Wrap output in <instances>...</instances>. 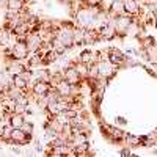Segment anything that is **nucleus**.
Returning <instances> with one entry per match:
<instances>
[{
  "mask_svg": "<svg viewBox=\"0 0 157 157\" xmlns=\"http://www.w3.org/2000/svg\"><path fill=\"white\" fill-rule=\"evenodd\" d=\"M74 29H75L74 25H71L68 22L58 25V29H57V38L68 49H71L74 46Z\"/></svg>",
  "mask_w": 157,
  "mask_h": 157,
  "instance_id": "1",
  "label": "nucleus"
},
{
  "mask_svg": "<svg viewBox=\"0 0 157 157\" xmlns=\"http://www.w3.org/2000/svg\"><path fill=\"white\" fill-rule=\"evenodd\" d=\"M112 24L115 25L116 35L124 36V35L130 30V27H132V24H134V17H132V16H129V14L115 16V17L112 19Z\"/></svg>",
  "mask_w": 157,
  "mask_h": 157,
  "instance_id": "2",
  "label": "nucleus"
},
{
  "mask_svg": "<svg viewBox=\"0 0 157 157\" xmlns=\"http://www.w3.org/2000/svg\"><path fill=\"white\" fill-rule=\"evenodd\" d=\"M116 68H118V66H115V64H113L110 60H101V61H98L99 77H104V78H107V80H109L110 77L115 75Z\"/></svg>",
  "mask_w": 157,
  "mask_h": 157,
  "instance_id": "3",
  "label": "nucleus"
},
{
  "mask_svg": "<svg viewBox=\"0 0 157 157\" xmlns=\"http://www.w3.org/2000/svg\"><path fill=\"white\" fill-rule=\"evenodd\" d=\"M25 43H27L29 50H30V54H32V52H38L39 49H41L44 39H43L41 35L35 30V32H30V33L27 35V38H25Z\"/></svg>",
  "mask_w": 157,
  "mask_h": 157,
  "instance_id": "4",
  "label": "nucleus"
},
{
  "mask_svg": "<svg viewBox=\"0 0 157 157\" xmlns=\"http://www.w3.org/2000/svg\"><path fill=\"white\" fill-rule=\"evenodd\" d=\"M13 49V57L17 58V60H25L29 58L30 55V50H29V46L24 39H17V43L11 47Z\"/></svg>",
  "mask_w": 157,
  "mask_h": 157,
  "instance_id": "5",
  "label": "nucleus"
},
{
  "mask_svg": "<svg viewBox=\"0 0 157 157\" xmlns=\"http://www.w3.org/2000/svg\"><path fill=\"white\" fill-rule=\"evenodd\" d=\"M63 77L66 78L71 85H80L82 80H83V78L80 77V74L75 71V68L72 66V64H69V66H66V68L63 69Z\"/></svg>",
  "mask_w": 157,
  "mask_h": 157,
  "instance_id": "6",
  "label": "nucleus"
},
{
  "mask_svg": "<svg viewBox=\"0 0 157 157\" xmlns=\"http://www.w3.org/2000/svg\"><path fill=\"white\" fill-rule=\"evenodd\" d=\"M109 60L115 64V66H118V68H120V66H124V64L127 63L126 55L123 54L120 49H115V47L109 49Z\"/></svg>",
  "mask_w": 157,
  "mask_h": 157,
  "instance_id": "7",
  "label": "nucleus"
},
{
  "mask_svg": "<svg viewBox=\"0 0 157 157\" xmlns=\"http://www.w3.org/2000/svg\"><path fill=\"white\" fill-rule=\"evenodd\" d=\"M30 141V135H27L21 127H14L11 132V143L13 145H27Z\"/></svg>",
  "mask_w": 157,
  "mask_h": 157,
  "instance_id": "8",
  "label": "nucleus"
},
{
  "mask_svg": "<svg viewBox=\"0 0 157 157\" xmlns=\"http://www.w3.org/2000/svg\"><path fill=\"white\" fill-rule=\"evenodd\" d=\"M101 129H102V132H105L107 137H109L110 140H113V141H123V138H124V135H126L121 129L113 127V126H105V124H102Z\"/></svg>",
  "mask_w": 157,
  "mask_h": 157,
  "instance_id": "9",
  "label": "nucleus"
},
{
  "mask_svg": "<svg viewBox=\"0 0 157 157\" xmlns=\"http://www.w3.org/2000/svg\"><path fill=\"white\" fill-rule=\"evenodd\" d=\"M50 83L47 80H41V78H36L35 83H32V93L35 96H43V94H47L49 90H50Z\"/></svg>",
  "mask_w": 157,
  "mask_h": 157,
  "instance_id": "10",
  "label": "nucleus"
},
{
  "mask_svg": "<svg viewBox=\"0 0 157 157\" xmlns=\"http://www.w3.org/2000/svg\"><path fill=\"white\" fill-rule=\"evenodd\" d=\"M123 3H124L126 14L132 16V17H137L140 14V2L138 0H123Z\"/></svg>",
  "mask_w": 157,
  "mask_h": 157,
  "instance_id": "11",
  "label": "nucleus"
},
{
  "mask_svg": "<svg viewBox=\"0 0 157 157\" xmlns=\"http://www.w3.org/2000/svg\"><path fill=\"white\" fill-rule=\"evenodd\" d=\"M77 60H80L86 64H93V63H98L99 61V50L98 52H93V50H83L80 55H78Z\"/></svg>",
  "mask_w": 157,
  "mask_h": 157,
  "instance_id": "12",
  "label": "nucleus"
},
{
  "mask_svg": "<svg viewBox=\"0 0 157 157\" xmlns=\"http://www.w3.org/2000/svg\"><path fill=\"white\" fill-rule=\"evenodd\" d=\"M109 13H110V16H112V17H115V16H121V14H126L123 0H112L110 8H109Z\"/></svg>",
  "mask_w": 157,
  "mask_h": 157,
  "instance_id": "13",
  "label": "nucleus"
},
{
  "mask_svg": "<svg viewBox=\"0 0 157 157\" xmlns=\"http://www.w3.org/2000/svg\"><path fill=\"white\" fill-rule=\"evenodd\" d=\"M24 8H25V0H8L6 2V11L21 13Z\"/></svg>",
  "mask_w": 157,
  "mask_h": 157,
  "instance_id": "14",
  "label": "nucleus"
},
{
  "mask_svg": "<svg viewBox=\"0 0 157 157\" xmlns=\"http://www.w3.org/2000/svg\"><path fill=\"white\" fill-rule=\"evenodd\" d=\"M72 88H74V85H71L66 78H63V80L57 85V90H58L60 96H71L72 94Z\"/></svg>",
  "mask_w": 157,
  "mask_h": 157,
  "instance_id": "15",
  "label": "nucleus"
},
{
  "mask_svg": "<svg viewBox=\"0 0 157 157\" xmlns=\"http://www.w3.org/2000/svg\"><path fill=\"white\" fill-rule=\"evenodd\" d=\"M72 66L75 68V71L80 74V77L85 78L88 77V68H90V64H86V63H83V61H80V60H74L72 61Z\"/></svg>",
  "mask_w": 157,
  "mask_h": 157,
  "instance_id": "16",
  "label": "nucleus"
},
{
  "mask_svg": "<svg viewBox=\"0 0 157 157\" xmlns=\"http://www.w3.org/2000/svg\"><path fill=\"white\" fill-rule=\"evenodd\" d=\"M85 27H75L74 29V46H82L85 44Z\"/></svg>",
  "mask_w": 157,
  "mask_h": 157,
  "instance_id": "17",
  "label": "nucleus"
},
{
  "mask_svg": "<svg viewBox=\"0 0 157 157\" xmlns=\"http://www.w3.org/2000/svg\"><path fill=\"white\" fill-rule=\"evenodd\" d=\"M11 33H13V32H11L10 29H6L5 25H3V27H0V46H2V47H8Z\"/></svg>",
  "mask_w": 157,
  "mask_h": 157,
  "instance_id": "18",
  "label": "nucleus"
},
{
  "mask_svg": "<svg viewBox=\"0 0 157 157\" xmlns=\"http://www.w3.org/2000/svg\"><path fill=\"white\" fill-rule=\"evenodd\" d=\"M123 141L126 143V145H127L129 148H135V146H140V145H141V137L126 134V135H124V138H123Z\"/></svg>",
  "mask_w": 157,
  "mask_h": 157,
  "instance_id": "19",
  "label": "nucleus"
},
{
  "mask_svg": "<svg viewBox=\"0 0 157 157\" xmlns=\"http://www.w3.org/2000/svg\"><path fill=\"white\" fill-rule=\"evenodd\" d=\"M24 123H25V116H24V113H11L10 124H11L13 127H21Z\"/></svg>",
  "mask_w": 157,
  "mask_h": 157,
  "instance_id": "20",
  "label": "nucleus"
},
{
  "mask_svg": "<svg viewBox=\"0 0 157 157\" xmlns=\"http://www.w3.org/2000/svg\"><path fill=\"white\" fill-rule=\"evenodd\" d=\"M13 85H16V86H19V88H22L25 91H27V88L30 86L29 80H27V78H24L21 74L19 75H13Z\"/></svg>",
  "mask_w": 157,
  "mask_h": 157,
  "instance_id": "21",
  "label": "nucleus"
},
{
  "mask_svg": "<svg viewBox=\"0 0 157 157\" xmlns=\"http://www.w3.org/2000/svg\"><path fill=\"white\" fill-rule=\"evenodd\" d=\"M52 44H54V50L57 52V55H63V54H66V50H68V47L64 46L60 39L55 36V39L52 41Z\"/></svg>",
  "mask_w": 157,
  "mask_h": 157,
  "instance_id": "22",
  "label": "nucleus"
},
{
  "mask_svg": "<svg viewBox=\"0 0 157 157\" xmlns=\"http://www.w3.org/2000/svg\"><path fill=\"white\" fill-rule=\"evenodd\" d=\"M47 112H49L50 115H57V113H60V110H58V101H50V99H49Z\"/></svg>",
  "mask_w": 157,
  "mask_h": 157,
  "instance_id": "23",
  "label": "nucleus"
},
{
  "mask_svg": "<svg viewBox=\"0 0 157 157\" xmlns=\"http://www.w3.org/2000/svg\"><path fill=\"white\" fill-rule=\"evenodd\" d=\"M82 3L85 8H98V6H101L102 0H82Z\"/></svg>",
  "mask_w": 157,
  "mask_h": 157,
  "instance_id": "24",
  "label": "nucleus"
},
{
  "mask_svg": "<svg viewBox=\"0 0 157 157\" xmlns=\"http://www.w3.org/2000/svg\"><path fill=\"white\" fill-rule=\"evenodd\" d=\"M21 129H22V130H24V132L27 134V135H30V137H32V134H33V129H35V127H33V123L25 121V123L21 126Z\"/></svg>",
  "mask_w": 157,
  "mask_h": 157,
  "instance_id": "25",
  "label": "nucleus"
},
{
  "mask_svg": "<svg viewBox=\"0 0 157 157\" xmlns=\"http://www.w3.org/2000/svg\"><path fill=\"white\" fill-rule=\"evenodd\" d=\"M120 154H121V155H132V151H130L129 148H124V149H123Z\"/></svg>",
  "mask_w": 157,
  "mask_h": 157,
  "instance_id": "26",
  "label": "nucleus"
},
{
  "mask_svg": "<svg viewBox=\"0 0 157 157\" xmlns=\"http://www.w3.org/2000/svg\"><path fill=\"white\" fill-rule=\"evenodd\" d=\"M116 121H118V123H120V124H126V120H124V118H123V116H121V118H120V116H118V118H116Z\"/></svg>",
  "mask_w": 157,
  "mask_h": 157,
  "instance_id": "27",
  "label": "nucleus"
},
{
  "mask_svg": "<svg viewBox=\"0 0 157 157\" xmlns=\"http://www.w3.org/2000/svg\"><path fill=\"white\" fill-rule=\"evenodd\" d=\"M152 154H157V149H154V151H152Z\"/></svg>",
  "mask_w": 157,
  "mask_h": 157,
  "instance_id": "28",
  "label": "nucleus"
},
{
  "mask_svg": "<svg viewBox=\"0 0 157 157\" xmlns=\"http://www.w3.org/2000/svg\"><path fill=\"white\" fill-rule=\"evenodd\" d=\"M0 93H2V91H0Z\"/></svg>",
  "mask_w": 157,
  "mask_h": 157,
  "instance_id": "29",
  "label": "nucleus"
}]
</instances>
